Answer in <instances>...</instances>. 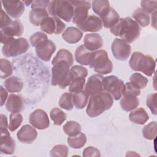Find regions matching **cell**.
I'll use <instances>...</instances> for the list:
<instances>
[{
    "label": "cell",
    "instance_id": "obj_1",
    "mask_svg": "<svg viewBox=\"0 0 157 157\" xmlns=\"http://www.w3.org/2000/svg\"><path fill=\"white\" fill-rule=\"evenodd\" d=\"M140 30L139 25L129 17L120 18L117 23L110 29L112 34L120 37L127 43H132L137 39Z\"/></svg>",
    "mask_w": 157,
    "mask_h": 157
},
{
    "label": "cell",
    "instance_id": "obj_2",
    "mask_svg": "<svg viewBox=\"0 0 157 157\" xmlns=\"http://www.w3.org/2000/svg\"><path fill=\"white\" fill-rule=\"evenodd\" d=\"M113 104L112 96L106 91L91 96L86 110L90 117H96L107 110L110 109Z\"/></svg>",
    "mask_w": 157,
    "mask_h": 157
},
{
    "label": "cell",
    "instance_id": "obj_3",
    "mask_svg": "<svg viewBox=\"0 0 157 157\" xmlns=\"http://www.w3.org/2000/svg\"><path fill=\"white\" fill-rule=\"evenodd\" d=\"M129 64L133 71H140L147 76H151L155 71L156 62L153 57L140 52L132 53Z\"/></svg>",
    "mask_w": 157,
    "mask_h": 157
},
{
    "label": "cell",
    "instance_id": "obj_4",
    "mask_svg": "<svg viewBox=\"0 0 157 157\" xmlns=\"http://www.w3.org/2000/svg\"><path fill=\"white\" fill-rule=\"evenodd\" d=\"M53 66L52 85L64 89L72 81L70 66L65 62H59Z\"/></svg>",
    "mask_w": 157,
    "mask_h": 157
},
{
    "label": "cell",
    "instance_id": "obj_5",
    "mask_svg": "<svg viewBox=\"0 0 157 157\" xmlns=\"http://www.w3.org/2000/svg\"><path fill=\"white\" fill-rule=\"evenodd\" d=\"M48 12L52 17H58L66 22L72 19L74 8L69 1H50L47 6Z\"/></svg>",
    "mask_w": 157,
    "mask_h": 157
},
{
    "label": "cell",
    "instance_id": "obj_6",
    "mask_svg": "<svg viewBox=\"0 0 157 157\" xmlns=\"http://www.w3.org/2000/svg\"><path fill=\"white\" fill-rule=\"evenodd\" d=\"M89 66L100 74H109L113 69V64L109 59L107 52L104 50L93 52Z\"/></svg>",
    "mask_w": 157,
    "mask_h": 157
},
{
    "label": "cell",
    "instance_id": "obj_7",
    "mask_svg": "<svg viewBox=\"0 0 157 157\" xmlns=\"http://www.w3.org/2000/svg\"><path fill=\"white\" fill-rule=\"evenodd\" d=\"M103 91L108 92L115 100L120 99L124 93L125 84L115 75L105 77L102 79Z\"/></svg>",
    "mask_w": 157,
    "mask_h": 157
},
{
    "label": "cell",
    "instance_id": "obj_8",
    "mask_svg": "<svg viewBox=\"0 0 157 157\" xmlns=\"http://www.w3.org/2000/svg\"><path fill=\"white\" fill-rule=\"evenodd\" d=\"M29 44L26 39L20 37L13 39L4 44L2 48V54L6 57H14L27 52Z\"/></svg>",
    "mask_w": 157,
    "mask_h": 157
},
{
    "label": "cell",
    "instance_id": "obj_9",
    "mask_svg": "<svg viewBox=\"0 0 157 157\" xmlns=\"http://www.w3.org/2000/svg\"><path fill=\"white\" fill-rule=\"evenodd\" d=\"M69 1L74 8L72 22L77 26L80 25L88 16V10L91 7V3L89 1Z\"/></svg>",
    "mask_w": 157,
    "mask_h": 157
},
{
    "label": "cell",
    "instance_id": "obj_10",
    "mask_svg": "<svg viewBox=\"0 0 157 157\" xmlns=\"http://www.w3.org/2000/svg\"><path fill=\"white\" fill-rule=\"evenodd\" d=\"M111 50L114 57L120 61H126L130 56L131 47L124 40L116 38L111 45Z\"/></svg>",
    "mask_w": 157,
    "mask_h": 157
},
{
    "label": "cell",
    "instance_id": "obj_11",
    "mask_svg": "<svg viewBox=\"0 0 157 157\" xmlns=\"http://www.w3.org/2000/svg\"><path fill=\"white\" fill-rule=\"evenodd\" d=\"M40 29L48 34H61L66 28V25L55 17H47L41 23Z\"/></svg>",
    "mask_w": 157,
    "mask_h": 157
},
{
    "label": "cell",
    "instance_id": "obj_12",
    "mask_svg": "<svg viewBox=\"0 0 157 157\" xmlns=\"http://www.w3.org/2000/svg\"><path fill=\"white\" fill-rule=\"evenodd\" d=\"M29 123L38 129H45L49 127L50 120L47 113L42 109H36L29 117Z\"/></svg>",
    "mask_w": 157,
    "mask_h": 157
},
{
    "label": "cell",
    "instance_id": "obj_13",
    "mask_svg": "<svg viewBox=\"0 0 157 157\" xmlns=\"http://www.w3.org/2000/svg\"><path fill=\"white\" fill-rule=\"evenodd\" d=\"M1 153L12 155L15 149V142L10 136L7 128H0Z\"/></svg>",
    "mask_w": 157,
    "mask_h": 157
},
{
    "label": "cell",
    "instance_id": "obj_14",
    "mask_svg": "<svg viewBox=\"0 0 157 157\" xmlns=\"http://www.w3.org/2000/svg\"><path fill=\"white\" fill-rule=\"evenodd\" d=\"M1 2L7 13L13 18L20 17L25 11V5L21 1L5 0Z\"/></svg>",
    "mask_w": 157,
    "mask_h": 157
},
{
    "label": "cell",
    "instance_id": "obj_15",
    "mask_svg": "<svg viewBox=\"0 0 157 157\" xmlns=\"http://www.w3.org/2000/svg\"><path fill=\"white\" fill-rule=\"evenodd\" d=\"M104 77L99 74L90 76L85 87V91L90 96H92L103 91L102 79Z\"/></svg>",
    "mask_w": 157,
    "mask_h": 157
},
{
    "label": "cell",
    "instance_id": "obj_16",
    "mask_svg": "<svg viewBox=\"0 0 157 157\" xmlns=\"http://www.w3.org/2000/svg\"><path fill=\"white\" fill-rule=\"evenodd\" d=\"M83 32H98L102 29L103 25L101 18L94 15H88L80 25L77 26Z\"/></svg>",
    "mask_w": 157,
    "mask_h": 157
},
{
    "label": "cell",
    "instance_id": "obj_17",
    "mask_svg": "<svg viewBox=\"0 0 157 157\" xmlns=\"http://www.w3.org/2000/svg\"><path fill=\"white\" fill-rule=\"evenodd\" d=\"M56 49L55 43L48 39L36 47V53L40 59L44 61H48Z\"/></svg>",
    "mask_w": 157,
    "mask_h": 157
},
{
    "label": "cell",
    "instance_id": "obj_18",
    "mask_svg": "<svg viewBox=\"0 0 157 157\" xmlns=\"http://www.w3.org/2000/svg\"><path fill=\"white\" fill-rule=\"evenodd\" d=\"M18 140L23 144H31L36 139L37 132L34 128L29 124L23 125L17 134Z\"/></svg>",
    "mask_w": 157,
    "mask_h": 157
},
{
    "label": "cell",
    "instance_id": "obj_19",
    "mask_svg": "<svg viewBox=\"0 0 157 157\" xmlns=\"http://www.w3.org/2000/svg\"><path fill=\"white\" fill-rule=\"evenodd\" d=\"M84 47L91 52L101 48L103 45L102 37L97 33L87 34L84 37Z\"/></svg>",
    "mask_w": 157,
    "mask_h": 157
},
{
    "label": "cell",
    "instance_id": "obj_20",
    "mask_svg": "<svg viewBox=\"0 0 157 157\" xmlns=\"http://www.w3.org/2000/svg\"><path fill=\"white\" fill-rule=\"evenodd\" d=\"M24 28L21 22L18 20L12 21L7 26L1 29V32L4 34L13 37L20 36L23 33Z\"/></svg>",
    "mask_w": 157,
    "mask_h": 157
},
{
    "label": "cell",
    "instance_id": "obj_21",
    "mask_svg": "<svg viewBox=\"0 0 157 157\" xmlns=\"http://www.w3.org/2000/svg\"><path fill=\"white\" fill-rule=\"evenodd\" d=\"M6 108L10 112H20L23 108V98L15 94H10L9 96L6 104Z\"/></svg>",
    "mask_w": 157,
    "mask_h": 157
},
{
    "label": "cell",
    "instance_id": "obj_22",
    "mask_svg": "<svg viewBox=\"0 0 157 157\" xmlns=\"http://www.w3.org/2000/svg\"><path fill=\"white\" fill-rule=\"evenodd\" d=\"M120 105L123 110L126 112L131 111L136 109L139 105V100L136 96L130 93H124L121 98Z\"/></svg>",
    "mask_w": 157,
    "mask_h": 157
},
{
    "label": "cell",
    "instance_id": "obj_23",
    "mask_svg": "<svg viewBox=\"0 0 157 157\" xmlns=\"http://www.w3.org/2000/svg\"><path fill=\"white\" fill-rule=\"evenodd\" d=\"M83 32L75 27H68L62 34L63 39L69 44H75L80 40Z\"/></svg>",
    "mask_w": 157,
    "mask_h": 157
},
{
    "label": "cell",
    "instance_id": "obj_24",
    "mask_svg": "<svg viewBox=\"0 0 157 157\" xmlns=\"http://www.w3.org/2000/svg\"><path fill=\"white\" fill-rule=\"evenodd\" d=\"M47 17H48V12L44 8L32 9L29 13L30 22L36 26L40 25L42 22Z\"/></svg>",
    "mask_w": 157,
    "mask_h": 157
},
{
    "label": "cell",
    "instance_id": "obj_25",
    "mask_svg": "<svg viewBox=\"0 0 157 157\" xmlns=\"http://www.w3.org/2000/svg\"><path fill=\"white\" fill-rule=\"evenodd\" d=\"M93 52L87 50L83 45L78 46L75 51V58L82 65H89Z\"/></svg>",
    "mask_w": 157,
    "mask_h": 157
},
{
    "label": "cell",
    "instance_id": "obj_26",
    "mask_svg": "<svg viewBox=\"0 0 157 157\" xmlns=\"http://www.w3.org/2000/svg\"><path fill=\"white\" fill-rule=\"evenodd\" d=\"M129 118L132 123L142 125L149 120V116L144 108L139 107L131 112Z\"/></svg>",
    "mask_w": 157,
    "mask_h": 157
},
{
    "label": "cell",
    "instance_id": "obj_27",
    "mask_svg": "<svg viewBox=\"0 0 157 157\" xmlns=\"http://www.w3.org/2000/svg\"><path fill=\"white\" fill-rule=\"evenodd\" d=\"M101 20L105 28H111L119 21L120 16L117 12L110 7L109 12L104 17H101Z\"/></svg>",
    "mask_w": 157,
    "mask_h": 157
},
{
    "label": "cell",
    "instance_id": "obj_28",
    "mask_svg": "<svg viewBox=\"0 0 157 157\" xmlns=\"http://www.w3.org/2000/svg\"><path fill=\"white\" fill-rule=\"evenodd\" d=\"M6 89L10 93H18L21 91L23 84L20 78L12 76L7 78L4 82Z\"/></svg>",
    "mask_w": 157,
    "mask_h": 157
},
{
    "label": "cell",
    "instance_id": "obj_29",
    "mask_svg": "<svg viewBox=\"0 0 157 157\" xmlns=\"http://www.w3.org/2000/svg\"><path fill=\"white\" fill-rule=\"evenodd\" d=\"M92 9L93 12L99 15V18L104 17L109 10L110 2L105 0H96L92 1Z\"/></svg>",
    "mask_w": 157,
    "mask_h": 157
},
{
    "label": "cell",
    "instance_id": "obj_30",
    "mask_svg": "<svg viewBox=\"0 0 157 157\" xmlns=\"http://www.w3.org/2000/svg\"><path fill=\"white\" fill-rule=\"evenodd\" d=\"M59 62H65L67 63L70 66H72L74 62L73 56L72 53L66 49H60L57 52L56 56L53 58L52 61V64L54 65Z\"/></svg>",
    "mask_w": 157,
    "mask_h": 157
},
{
    "label": "cell",
    "instance_id": "obj_31",
    "mask_svg": "<svg viewBox=\"0 0 157 157\" xmlns=\"http://www.w3.org/2000/svg\"><path fill=\"white\" fill-rule=\"evenodd\" d=\"M67 141L70 147L74 149H78L85 145L86 142V137L85 134L80 132L75 136H69Z\"/></svg>",
    "mask_w": 157,
    "mask_h": 157
},
{
    "label": "cell",
    "instance_id": "obj_32",
    "mask_svg": "<svg viewBox=\"0 0 157 157\" xmlns=\"http://www.w3.org/2000/svg\"><path fill=\"white\" fill-rule=\"evenodd\" d=\"M132 17L142 27H146L150 23V16L141 8H137L132 13Z\"/></svg>",
    "mask_w": 157,
    "mask_h": 157
},
{
    "label": "cell",
    "instance_id": "obj_33",
    "mask_svg": "<svg viewBox=\"0 0 157 157\" xmlns=\"http://www.w3.org/2000/svg\"><path fill=\"white\" fill-rule=\"evenodd\" d=\"M63 131L68 136H75L81 132L80 124L75 121H68L63 127Z\"/></svg>",
    "mask_w": 157,
    "mask_h": 157
},
{
    "label": "cell",
    "instance_id": "obj_34",
    "mask_svg": "<svg viewBox=\"0 0 157 157\" xmlns=\"http://www.w3.org/2000/svg\"><path fill=\"white\" fill-rule=\"evenodd\" d=\"M58 104L60 107L64 109L67 110H72L74 105V94L71 93H64L60 97Z\"/></svg>",
    "mask_w": 157,
    "mask_h": 157
},
{
    "label": "cell",
    "instance_id": "obj_35",
    "mask_svg": "<svg viewBox=\"0 0 157 157\" xmlns=\"http://www.w3.org/2000/svg\"><path fill=\"white\" fill-rule=\"evenodd\" d=\"M89 95L85 91H81L74 94V105L77 109H82L84 108L88 101Z\"/></svg>",
    "mask_w": 157,
    "mask_h": 157
},
{
    "label": "cell",
    "instance_id": "obj_36",
    "mask_svg": "<svg viewBox=\"0 0 157 157\" xmlns=\"http://www.w3.org/2000/svg\"><path fill=\"white\" fill-rule=\"evenodd\" d=\"M51 119L53 121V124L56 126H60L66 120V114L60 109L55 107L52 109L50 112Z\"/></svg>",
    "mask_w": 157,
    "mask_h": 157
},
{
    "label": "cell",
    "instance_id": "obj_37",
    "mask_svg": "<svg viewBox=\"0 0 157 157\" xmlns=\"http://www.w3.org/2000/svg\"><path fill=\"white\" fill-rule=\"evenodd\" d=\"M130 82L137 88L140 90L144 88L148 82V79L139 73L132 74L130 78Z\"/></svg>",
    "mask_w": 157,
    "mask_h": 157
},
{
    "label": "cell",
    "instance_id": "obj_38",
    "mask_svg": "<svg viewBox=\"0 0 157 157\" xmlns=\"http://www.w3.org/2000/svg\"><path fill=\"white\" fill-rule=\"evenodd\" d=\"M23 121V117L19 112H12L10 115L9 129L13 132L15 131L21 125Z\"/></svg>",
    "mask_w": 157,
    "mask_h": 157
},
{
    "label": "cell",
    "instance_id": "obj_39",
    "mask_svg": "<svg viewBox=\"0 0 157 157\" xmlns=\"http://www.w3.org/2000/svg\"><path fill=\"white\" fill-rule=\"evenodd\" d=\"M156 122L152 121L145 125L142 130L143 136L145 139L148 140H153L156 135Z\"/></svg>",
    "mask_w": 157,
    "mask_h": 157
},
{
    "label": "cell",
    "instance_id": "obj_40",
    "mask_svg": "<svg viewBox=\"0 0 157 157\" xmlns=\"http://www.w3.org/2000/svg\"><path fill=\"white\" fill-rule=\"evenodd\" d=\"M1 78H6L12 74V66L11 63L7 59L1 58L0 60Z\"/></svg>",
    "mask_w": 157,
    "mask_h": 157
},
{
    "label": "cell",
    "instance_id": "obj_41",
    "mask_svg": "<svg viewBox=\"0 0 157 157\" xmlns=\"http://www.w3.org/2000/svg\"><path fill=\"white\" fill-rule=\"evenodd\" d=\"M50 155L52 157H66L68 155V148L65 145H56L50 150Z\"/></svg>",
    "mask_w": 157,
    "mask_h": 157
},
{
    "label": "cell",
    "instance_id": "obj_42",
    "mask_svg": "<svg viewBox=\"0 0 157 157\" xmlns=\"http://www.w3.org/2000/svg\"><path fill=\"white\" fill-rule=\"evenodd\" d=\"M48 40L47 34L42 32H36L31 35L29 37V40L31 45L34 47H36L44 42Z\"/></svg>",
    "mask_w": 157,
    "mask_h": 157
},
{
    "label": "cell",
    "instance_id": "obj_43",
    "mask_svg": "<svg viewBox=\"0 0 157 157\" xmlns=\"http://www.w3.org/2000/svg\"><path fill=\"white\" fill-rule=\"evenodd\" d=\"M85 83V78H77L73 79L69 84V91L71 93H78L82 91Z\"/></svg>",
    "mask_w": 157,
    "mask_h": 157
},
{
    "label": "cell",
    "instance_id": "obj_44",
    "mask_svg": "<svg viewBox=\"0 0 157 157\" xmlns=\"http://www.w3.org/2000/svg\"><path fill=\"white\" fill-rule=\"evenodd\" d=\"M88 74L87 69L81 66L75 65L72 66L71 69V75L72 77V80L77 78H85Z\"/></svg>",
    "mask_w": 157,
    "mask_h": 157
},
{
    "label": "cell",
    "instance_id": "obj_45",
    "mask_svg": "<svg viewBox=\"0 0 157 157\" xmlns=\"http://www.w3.org/2000/svg\"><path fill=\"white\" fill-rule=\"evenodd\" d=\"M142 9L147 13H153L156 12L157 1H142L140 2Z\"/></svg>",
    "mask_w": 157,
    "mask_h": 157
},
{
    "label": "cell",
    "instance_id": "obj_46",
    "mask_svg": "<svg viewBox=\"0 0 157 157\" xmlns=\"http://www.w3.org/2000/svg\"><path fill=\"white\" fill-rule=\"evenodd\" d=\"M156 93H151L147 96L146 104L148 107L150 109L151 112L153 114L156 115L157 110H156Z\"/></svg>",
    "mask_w": 157,
    "mask_h": 157
},
{
    "label": "cell",
    "instance_id": "obj_47",
    "mask_svg": "<svg viewBox=\"0 0 157 157\" xmlns=\"http://www.w3.org/2000/svg\"><path fill=\"white\" fill-rule=\"evenodd\" d=\"M82 155L85 157L101 156V153L99 150L96 147L89 146L84 149Z\"/></svg>",
    "mask_w": 157,
    "mask_h": 157
},
{
    "label": "cell",
    "instance_id": "obj_48",
    "mask_svg": "<svg viewBox=\"0 0 157 157\" xmlns=\"http://www.w3.org/2000/svg\"><path fill=\"white\" fill-rule=\"evenodd\" d=\"M124 93H130L137 96L140 94V90L135 87L131 82H127L125 84Z\"/></svg>",
    "mask_w": 157,
    "mask_h": 157
},
{
    "label": "cell",
    "instance_id": "obj_49",
    "mask_svg": "<svg viewBox=\"0 0 157 157\" xmlns=\"http://www.w3.org/2000/svg\"><path fill=\"white\" fill-rule=\"evenodd\" d=\"M0 19H1V29L6 27L12 21L10 17L4 11V10L2 9H1V10Z\"/></svg>",
    "mask_w": 157,
    "mask_h": 157
},
{
    "label": "cell",
    "instance_id": "obj_50",
    "mask_svg": "<svg viewBox=\"0 0 157 157\" xmlns=\"http://www.w3.org/2000/svg\"><path fill=\"white\" fill-rule=\"evenodd\" d=\"M50 1L47 0H38V1H33V2L31 5V9H39V8H44L46 9L49 4Z\"/></svg>",
    "mask_w": 157,
    "mask_h": 157
},
{
    "label": "cell",
    "instance_id": "obj_51",
    "mask_svg": "<svg viewBox=\"0 0 157 157\" xmlns=\"http://www.w3.org/2000/svg\"><path fill=\"white\" fill-rule=\"evenodd\" d=\"M7 91L3 88L2 86H1V106H2L7 98Z\"/></svg>",
    "mask_w": 157,
    "mask_h": 157
},
{
    "label": "cell",
    "instance_id": "obj_52",
    "mask_svg": "<svg viewBox=\"0 0 157 157\" xmlns=\"http://www.w3.org/2000/svg\"><path fill=\"white\" fill-rule=\"evenodd\" d=\"M9 127L7 124V117L5 115L1 114V123L0 128H7Z\"/></svg>",
    "mask_w": 157,
    "mask_h": 157
},
{
    "label": "cell",
    "instance_id": "obj_53",
    "mask_svg": "<svg viewBox=\"0 0 157 157\" xmlns=\"http://www.w3.org/2000/svg\"><path fill=\"white\" fill-rule=\"evenodd\" d=\"M26 6H29V5H31L32 2H33V1H25L23 2Z\"/></svg>",
    "mask_w": 157,
    "mask_h": 157
}]
</instances>
